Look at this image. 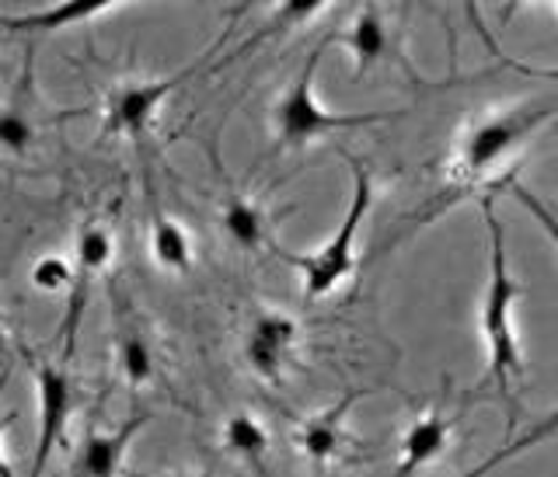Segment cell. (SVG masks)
Wrapping results in <instances>:
<instances>
[{
    "instance_id": "6da1fadb",
    "label": "cell",
    "mask_w": 558,
    "mask_h": 477,
    "mask_svg": "<svg viewBox=\"0 0 558 477\" xmlns=\"http://www.w3.org/2000/svg\"><path fill=\"white\" fill-rule=\"evenodd\" d=\"M551 112H555V105H517L510 112L485 115L475 126H468L458 144V154H453L450 185L426 206L423 220H433L436 213H444L447 206L464 199L468 192H475V185H482L499 164H506V157H513L541 126H545Z\"/></svg>"
},
{
    "instance_id": "7a4b0ae2",
    "label": "cell",
    "mask_w": 558,
    "mask_h": 477,
    "mask_svg": "<svg viewBox=\"0 0 558 477\" xmlns=\"http://www.w3.org/2000/svg\"><path fill=\"white\" fill-rule=\"evenodd\" d=\"M482 217L488 231V286L482 296V334L488 348V380L496 383V391L506 404H513V387L523 377V356L517 342V321L513 304L520 296L517 279L510 276V261H506V231L502 220L496 217L493 192L482 196Z\"/></svg>"
},
{
    "instance_id": "3957f363",
    "label": "cell",
    "mask_w": 558,
    "mask_h": 477,
    "mask_svg": "<svg viewBox=\"0 0 558 477\" xmlns=\"http://www.w3.org/2000/svg\"><path fill=\"white\" fill-rule=\"evenodd\" d=\"M349 171H353V196H349V209L342 223L336 227V234L307 255H296L272 244L276 258H283L287 265H293V269L301 272V290L307 299H322L328 293H336L342 282L356 272V234H360L363 217L371 213V206H374V174L366 168V161H360L353 154H349Z\"/></svg>"
},
{
    "instance_id": "277c9868",
    "label": "cell",
    "mask_w": 558,
    "mask_h": 477,
    "mask_svg": "<svg viewBox=\"0 0 558 477\" xmlns=\"http://www.w3.org/2000/svg\"><path fill=\"white\" fill-rule=\"evenodd\" d=\"M325 42H318L311 49V57L304 60L301 74L296 81L279 95L276 109H272V130L279 147H290V150H301L314 139H322L328 133H339V130H363V126H374V122H388L395 119V112H360V115H336L328 112L322 98L314 95V77H318V66L325 57Z\"/></svg>"
},
{
    "instance_id": "5b68a950",
    "label": "cell",
    "mask_w": 558,
    "mask_h": 477,
    "mask_svg": "<svg viewBox=\"0 0 558 477\" xmlns=\"http://www.w3.org/2000/svg\"><path fill=\"white\" fill-rule=\"evenodd\" d=\"M25 352V359L32 366L35 391H39V436H35V453H32V470L28 477H46V467L52 461V453L63 443L66 421L74 412V383H70L66 363H49L39 352Z\"/></svg>"
},
{
    "instance_id": "8992f818",
    "label": "cell",
    "mask_w": 558,
    "mask_h": 477,
    "mask_svg": "<svg viewBox=\"0 0 558 477\" xmlns=\"http://www.w3.org/2000/svg\"><path fill=\"white\" fill-rule=\"evenodd\" d=\"M203 70V60L189 63L185 70L171 77H157V81H133V84H119L116 91L105 98V122L101 130L109 136H130V139H144L154 126V115L161 112V105L179 91V87L196 77Z\"/></svg>"
},
{
    "instance_id": "52a82bcc",
    "label": "cell",
    "mask_w": 558,
    "mask_h": 477,
    "mask_svg": "<svg viewBox=\"0 0 558 477\" xmlns=\"http://www.w3.org/2000/svg\"><path fill=\"white\" fill-rule=\"evenodd\" d=\"M112 258H116L112 231L98 220H87L77 231V252H74L77 282L66 296V314L60 325V356H63L60 363H70V356H74V342H77V331H81L84 310H87V296H92V282L98 272L109 269Z\"/></svg>"
},
{
    "instance_id": "ba28073f",
    "label": "cell",
    "mask_w": 558,
    "mask_h": 477,
    "mask_svg": "<svg viewBox=\"0 0 558 477\" xmlns=\"http://www.w3.org/2000/svg\"><path fill=\"white\" fill-rule=\"evenodd\" d=\"M301 348V325L283 310H258L244 334V363L269 387H283Z\"/></svg>"
},
{
    "instance_id": "9c48e42d",
    "label": "cell",
    "mask_w": 558,
    "mask_h": 477,
    "mask_svg": "<svg viewBox=\"0 0 558 477\" xmlns=\"http://www.w3.org/2000/svg\"><path fill=\"white\" fill-rule=\"evenodd\" d=\"M109 293H112V339H116L119 374L130 387H147L154 380V348L147 339V325L130 304V296L116 286V279Z\"/></svg>"
},
{
    "instance_id": "30bf717a",
    "label": "cell",
    "mask_w": 558,
    "mask_h": 477,
    "mask_svg": "<svg viewBox=\"0 0 558 477\" xmlns=\"http://www.w3.org/2000/svg\"><path fill=\"white\" fill-rule=\"evenodd\" d=\"M356 397H360V391L345 394L339 404L307 415L301 426H296L293 439L314 467H328L336 461H345V456L353 453L356 439H353V432H349V408H353Z\"/></svg>"
},
{
    "instance_id": "8fae6325",
    "label": "cell",
    "mask_w": 558,
    "mask_h": 477,
    "mask_svg": "<svg viewBox=\"0 0 558 477\" xmlns=\"http://www.w3.org/2000/svg\"><path fill=\"white\" fill-rule=\"evenodd\" d=\"M147 421H150V415L140 412L112 432L87 429L77 453H74V461H70L66 477H119L122 461H126V453H130V443L140 436V429H144Z\"/></svg>"
},
{
    "instance_id": "7c38bea8",
    "label": "cell",
    "mask_w": 558,
    "mask_h": 477,
    "mask_svg": "<svg viewBox=\"0 0 558 477\" xmlns=\"http://www.w3.org/2000/svg\"><path fill=\"white\" fill-rule=\"evenodd\" d=\"M453 443V418L444 408H426L412 418V426L401 436L398 470L395 477H415L423 467L436 464Z\"/></svg>"
},
{
    "instance_id": "4fadbf2b",
    "label": "cell",
    "mask_w": 558,
    "mask_h": 477,
    "mask_svg": "<svg viewBox=\"0 0 558 477\" xmlns=\"http://www.w3.org/2000/svg\"><path fill=\"white\" fill-rule=\"evenodd\" d=\"M122 4L116 0H60V4H43L32 8L28 14H4V32L8 35H46V32H60L70 25H84L95 22V17L119 11Z\"/></svg>"
},
{
    "instance_id": "5bb4252c",
    "label": "cell",
    "mask_w": 558,
    "mask_h": 477,
    "mask_svg": "<svg viewBox=\"0 0 558 477\" xmlns=\"http://www.w3.org/2000/svg\"><path fill=\"white\" fill-rule=\"evenodd\" d=\"M339 39L349 49V57H353L356 81H363L366 70H374L391 52V25H388V17L380 14L377 4H366V8H360L353 25H349Z\"/></svg>"
},
{
    "instance_id": "9a60e30c",
    "label": "cell",
    "mask_w": 558,
    "mask_h": 477,
    "mask_svg": "<svg viewBox=\"0 0 558 477\" xmlns=\"http://www.w3.org/2000/svg\"><path fill=\"white\" fill-rule=\"evenodd\" d=\"M147 203H150V231H147V241H150V258H154V265H157V269H165V272H174V276L192 272V261H196V255H192V237H189V231L174 217L165 213L154 192H147Z\"/></svg>"
},
{
    "instance_id": "2e32d148",
    "label": "cell",
    "mask_w": 558,
    "mask_h": 477,
    "mask_svg": "<svg viewBox=\"0 0 558 477\" xmlns=\"http://www.w3.org/2000/svg\"><path fill=\"white\" fill-rule=\"evenodd\" d=\"M220 220H223L227 237H231L241 247V252H258V247H272L266 209H262L258 203H252L248 196H241V192H231V196L223 199Z\"/></svg>"
},
{
    "instance_id": "e0dca14e",
    "label": "cell",
    "mask_w": 558,
    "mask_h": 477,
    "mask_svg": "<svg viewBox=\"0 0 558 477\" xmlns=\"http://www.w3.org/2000/svg\"><path fill=\"white\" fill-rule=\"evenodd\" d=\"M223 450L238 456V461H244L248 467H262L266 464V453L272 447V439H269V429L262 426V421L248 412H234L231 418L223 421Z\"/></svg>"
},
{
    "instance_id": "ac0fdd59",
    "label": "cell",
    "mask_w": 558,
    "mask_h": 477,
    "mask_svg": "<svg viewBox=\"0 0 558 477\" xmlns=\"http://www.w3.org/2000/svg\"><path fill=\"white\" fill-rule=\"evenodd\" d=\"M28 282H32V290L43 296H60V293L70 296V290H74V282H77V269H74V261L63 255H43L32 261Z\"/></svg>"
},
{
    "instance_id": "d6986e66",
    "label": "cell",
    "mask_w": 558,
    "mask_h": 477,
    "mask_svg": "<svg viewBox=\"0 0 558 477\" xmlns=\"http://www.w3.org/2000/svg\"><path fill=\"white\" fill-rule=\"evenodd\" d=\"M551 432H558V408H555L545 421H537L534 429L523 432L520 439H513V443H506V447H499L493 456H485V464H482V467L468 470V474H461V477H485V474H493L496 467H502L506 461H513V456H520L523 450H531V447H537V443H545V439H548Z\"/></svg>"
},
{
    "instance_id": "ffe728a7",
    "label": "cell",
    "mask_w": 558,
    "mask_h": 477,
    "mask_svg": "<svg viewBox=\"0 0 558 477\" xmlns=\"http://www.w3.org/2000/svg\"><path fill=\"white\" fill-rule=\"evenodd\" d=\"M0 144L14 157H25L35 144V122L17 109V105H11L4 119H0Z\"/></svg>"
},
{
    "instance_id": "44dd1931",
    "label": "cell",
    "mask_w": 558,
    "mask_h": 477,
    "mask_svg": "<svg viewBox=\"0 0 558 477\" xmlns=\"http://www.w3.org/2000/svg\"><path fill=\"white\" fill-rule=\"evenodd\" d=\"M510 192H513V199H517V203H520L523 209H527V213L541 223V231L548 234V241L558 247V213H555V209H551L545 199H541V196H534V192H531L527 185L510 182Z\"/></svg>"
}]
</instances>
